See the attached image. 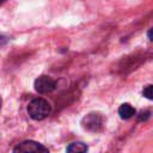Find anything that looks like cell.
<instances>
[{
  "mask_svg": "<svg viewBox=\"0 0 153 153\" xmlns=\"http://www.w3.org/2000/svg\"><path fill=\"white\" fill-rule=\"evenodd\" d=\"M142 94H143V97H146L147 99L153 100V85L146 86V87L143 88V91H142Z\"/></svg>",
  "mask_w": 153,
  "mask_h": 153,
  "instance_id": "obj_7",
  "label": "cell"
},
{
  "mask_svg": "<svg viewBox=\"0 0 153 153\" xmlns=\"http://www.w3.org/2000/svg\"><path fill=\"white\" fill-rule=\"evenodd\" d=\"M149 116H151V112H149V111L141 112V114H140V116H139V120H140V121H146V120H147Z\"/></svg>",
  "mask_w": 153,
  "mask_h": 153,
  "instance_id": "obj_8",
  "label": "cell"
},
{
  "mask_svg": "<svg viewBox=\"0 0 153 153\" xmlns=\"http://www.w3.org/2000/svg\"><path fill=\"white\" fill-rule=\"evenodd\" d=\"M56 87V81L53 80L50 76L47 75H41L35 80V90L38 93H50L55 90Z\"/></svg>",
  "mask_w": 153,
  "mask_h": 153,
  "instance_id": "obj_4",
  "label": "cell"
},
{
  "mask_svg": "<svg viewBox=\"0 0 153 153\" xmlns=\"http://www.w3.org/2000/svg\"><path fill=\"white\" fill-rule=\"evenodd\" d=\"M118 115L122 120H129L135 115V109L129 103H124L118 108Z\"/></svg>",
  "mask_w": 153,
  "mask_h": 153,
  "instance_id": "obj_5",
  "label": "cell"
},
{
  "mask_svg": "<svg viewBox=\"0 0 153 153\" xmlns=\"http://www.w3.org/2000/svg\"><path fill=\"white\" fill-rule=\"evenodd\" d=\"M87 152V146L84 142H72L67 146L66 153H86Z\"/></svg>",
  "mask_w": 153,
  "mask_h": 153,
  "instance_id": "obj_6",
  "label": "cell"
},
{
  "mask_svg": "<svg viewBox=\"0 0 153 153\" xmlns=\"http://www.w3.org/2000/svg\"><path fill=\"white\" fill-rule=\"evenodd\" d=\"M51 112V106L44 98H35L27 105V114L35 121H42L47 118Z\"/></svg>",
  "mask_w": 153,
  "mask_h": 153,
  "instance_id": "obj_1",
  "label": "cell"
},
{
  "mask_svg": "<svg viewBox=\"0 0 153 153\" xmlns=\"http://www.w3.org/2000/svg\"><path fill=\"white\" fill-rule=\"evenodd\" d=\"M147 37L149 38V41L153 42V27H151V29L147 31Z\"/></svg>",
  "mask_w": 153,
  "mask_h": 153,
  "instance_id": "obj_9",
  "label": "cell"
},
{
  "mask_svg": "<svg viewBox=\"0 0 153 153\" xmlns=\"http://www.w3.org/2000/svg\"><path fill=\"white\" fill-rule=\"evenodd\" d=\"M13 153H49L48 148L39 142L26 140L18 143L13 148Z\"/></svg>",
  "mask_w": 153,
  "mask_h": 153,
  "instance_id": "obj_2",
  "label": "cell"
},
{
  "mask_svg": "<svg viewBox=\"0 0 153 153\" xmlns=\"http://www.w3.org/2000/svg\"><path fill=\"white\" fill-rule=\"evenodd\" d=\"M81 124L82 128L88 131H98L103 126V118L97 112H90L82 118Z\"/></svg>",
  "mask_w": 153,
  "mask_h": 153,
  "instance_id": "obj_3",
  "label": "cell"
}]
</instances>
